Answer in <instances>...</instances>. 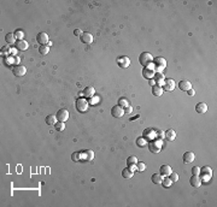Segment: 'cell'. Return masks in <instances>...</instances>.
Returning <instances> with one entry per match:
<instances>
[{
    "mask_svg": "<svg viewBox=\"0 0 217 207\" xmlns=\"http://www.w3.org/2000/svg\"><path fill=\"white\" fill-rule=\"evenodd\" d=\"M116 61H117L118 66L122 68V69H127L128 66L130 65V59L128 57H125V55H121V57H118Z\"/></svg>",
    "mask_w": 217,
    "mask_h": 207,
    "instance_id": "cell-6",
    "label": "cell"
},
{
    "mask_svg": "<svg viewBox=\"0 0 217 207\" xmlns=\"http://www.w3.org/2000/svg\"><path fill=\"white\" fill-rule=\"evenodd\" d=\"M99 101H100V98H99V97H95V95H94V97H92V98L89 99V101H88V102H89L91 105H96V104H98Z\"/></svg>",
    "mask_w": 217,
    "mask_h": 207,
    "instance_id": "cell-40",
    "label": "cell"
},
{
    "mask_svg": "<svg viewBox=\"0 0 217 207\" xmlns=\"http://www.w3.org/2000/svg\"><path fill=\"white\" fill-rule=\"evenodd\" d=\"M82 158V152H74L71 154L72 161H80V159Z\"/></svg>",
    "mask_w": 217,
    "mask_h": 207,
    "instance_id": "cell-35",
    "label": "cell"
},
{
    "mask_svg": "<svg viewBox=\"0 0 217 207\" xmlns=\"http://www.w3.org/2000/svg\"><path fill=\"white\" fill-rule=\"evenodd\" d=\"M12 72H13V75L15 76H17V77H22V76H24L27 74V69H26V66L24 65H16V66H13L12 68Z\"/></svg>",
    "mask_w": 217,
    "mask_h": 207,
    "instance_id": "cell-7",
    "label": "cell"
},
{
    "mask_svg": "<svg viewBox=\"0 0 217 207\" xmlns=\"http://www.w3.org/2000/svg\"><path fill=\"white\" fill-rule=\"evenodd\" d=\"M36 41L40 46H44V45H47V42L50 41V40H48V35L46 33H44V31H41V33H39L36 35Z\"/></svg>",
    "mask_w": 217,
    "mask_h": 207,
    "instance_id": "cell-10",
    "label": "cell"
},
{
    "mask_svg": "<svg viewBox=\"0 0 217 207\" xmlns=\"http://www.w3.org/2000/svg\"><path fill=\"white\" fill-rule=\"evenodd\" d=\"M74 35H75V36H78V37H80V36L82 35V31L80 30V29H75V30H74Z\"/></svg>",
    "mask_w": 217,
    "mask_h": 207,
    "instance_id": "cell-45",
    "label": "cell"
},
{
    "mask_svg": "<svg viewBox=\"0 0 217 207\" xmlns=\"http://www.w3.org/2000/svg\"><path fill=\"white\" fill-rule=\"evenodd\" d=\"M163 87H160L158 84H155L153 87H152V94L155 95V97H160V95L163 94Z\"/></svg>",
    "mask_w": 217,
    "mask_h": 207,
    "instance_id": "cell-23",
    "label": "cell"
},
{
    "mask_svg": "<svg viewBox=\"0 0 217 207\" xmlns=\"http://www.w3.org/2000/svg\"><path fill=\"white\" fill-rule=\"evenodd\" d=\"M152 131H153V130H152V129H146V130H145V131H144V137H145V139H146V137H150V136H151V135H152V134H156V132H152Z\"/></svg>",
    "mask_w": 217,
    "mask_h": 207,
    "instance_id": "cell-41",
    "label": "cell"
},
{
    "mask_svg": "<svg viewBox=\"0 0 217 207\" xmlns=\"http://www.w3.org/2000/svg\"><path fill=\"white\" fill-rule=\"evenodd\" d=\"M135 166H136V171H139V172H144L145 169H146V165H145V163L139 161V160H138V163L135 164Z\"/></svg>",
    "mask_w": 217,
    "mask_h": 207,
    "instance_id": "cell-31",
    "label": "cell"
},
{
    "mask_svg": "<svg viewBox=\"0 0 217 207\" xmlns=\"http://www.w3.org/2000/svg\"><path fill=\"white\" fill-rule=\"evenodd\" d=\"M147 142H148V140H146L145 137H139L136 140V145L139 147H145V146H147Z\"/></svg>",
    "mask_w": 217,
    "mask_h": 207,
    "instance_id": "cell-30",
    "label": "cell"
},
{
    "mask_svg": "<svg viewBox=\"0 0 217 207\" xmlns=\"http://www.w3.org/2000/svg\"><path fill=\"white\" fill-rule=\"evenodd\" d=\"M55 117H57L58 122H64V123H65L69 119V111L65 110V108H60L57 112V115H55Z\"/></svg>",
    "mask_w": 217,
    "mask_h": 207,
    "instance_id": "cell-5",
    "label": "cell"
},
{
    "mask_svg": "<svg viewBox=\"0 0 217 207\" xmlns=\"http://www.w3.org/2000/svg\"><path fill=\"white\" fill-rule=\"evenodd\" d=\"M155 74H156V71L152 69V68H150V66L144 68V70H142V76H144V78H146V79L153 78Z\"/></svg>",
    "mask_w": 217,
    "mask_h": 207,
    "instance_id": "cell-12",
    "label": "cell"
},
{
    "mask_svg": "<svg viewBox=\"0 0 217 207\" xmlns=\"http://www.w3.org/2000/svg\"><path fill=\"white\" fill-rule=\"evenodd\" d=\"M153 78H155V81H156V84H158L160 87L164 86V79L165 78H164V75L162 72H156L155 76H153Z\"/></svg>",
    "mask_w": 217,
    "mask_h": 207,
    "instance_id": "cell-20",
    "label": "cell"
},
{
    "mask_svg": "<svg viewBox=\"0 0 217 207\" xmlns=\"http://www.w3.org/2000/svg\"><path fill=\"white\" fill-rule=\"evenodd\" d=\"M88 107H89V102H88L86 99L78 98V99L76 100V110L78 111L80 113L86 112V111L88 110Z\"/></svg>",
    "mask_w": 217,
    "mask_h": 207,
    "instance_id": "cell-2",
    "label": "cell"
},
{
    "mask_svg": "<svg viewBox=\"0 0 217 207\" xmlns=\"http://www.w3.org/2000/svg\"><path fill=\"white\" fill-rule=\"evenodd\" d=\"M160 184H162L164 188H169V187L173 184V182H171V179L169 178V177H164V178L162 179V183H160Z\"/></svg>",
    "mask_w": 217,
    "mask_h": 207,
    "instance_id": "cell-32",
    "label": "cell"
},
{
    "mask_svg": "<svg viewBox=\"0 0 217 207\" xmlns=\"http://www.w3.org/2000/svg\"><path fill=\"white\" fill-rule=\"evenodd\" d=\"M168 177L171 179V182H177V181H179V175L176 173V172H171Z\"/></svg>",
    "mask_w": 217,
    "mask_h": 207,
    "instance_id": "cell-39",
    "label": "cell"
},
{
    "mask_svg": "<svg viewBox=\"0 0 217 207\" xmlns=\"http://www.w3.org/2000/svg\"><path fill=\"white\" fill-rule=\"evenodd\" d=\"M46 46H47V47H51V46H52V42H51V41H48V42H47V45H46Z\"/></svg>",
    "mask_w": 217,
    "mask_h": 207,
    "instance_id": "cell-49",
    "label": "cell"
},
{
    "mask_svg": "<svg viewBox=\"0 0 217 207\" xmlns=\"http://www.w3.org/2000/svg\"><path fill=\"white\" fill-rule=\"evenodd\" d=\"M93 157H94V154H93L92 150H83V152H82V159H83V160H92Z\"/></svg>",
    "mask_w": 217,
    "mask_h": 207,
    "instance_id": "cell-28",
    "label": "cell"
},
{
    "mask_svg": "<svg viewBox=\"0 0 217 207\" xmlns=\"http://www.w3.org/2000/svg\"><path fill=\"white\" fill-rule=\"evenodd\" d=\"M133 175H134V171H133V170H130L129 168H125V169L122 171V177H123V178H125V179H128V178H132V177H133Z\"/></svg>",
    "mask_w": 217,
    "mask_h": 207,
    "instance_id": "cell-25",
    "label": "cell"
},
{
    "mask_svg": "<svg viewBox=\"0 0 217 207\" xmlns=\"http://www.w3.org/2000/svg\"><path fill=\"white\" fill-rule=\"evenodd\" d=\"M10 52H11V48H10L9 46H6V47H4V48H1V54L3 55H5L6 53H10Z\"/></svg>",
    "mask_w": 217,
    "mask_h": 207,
    "instance_id": "cell-42",
    "label": "cell"
},
{
    "mask_svg": "<svg viewBox=\"0 0 217 207\" xmlns=\"http://www.w3.org/2000/svg\"><path fill=\"white\" fill-rule=\"evenodd\" d=\"M80 40L85 45H91L93 42V35L89 33H82V35L80 36Z\"/></svg>",
    "mask_w": 217,
    "mask_h": 207,
    "instance_id": "cell-14",
    "label": "cell"
},
{
    "mask_svg": "<svg viewBox=\"0 0 217 207\" xmlns=\"http://www.w3.org/2000/svg\"><path fill=\"white\" fill-rule=\"evenodd\" d=\"M82 94H83V97H85L86 99H91L92 97H94V95H95L94 87H92V86L86 87V88L83 89V92H82Z\"/></svg>",
    "mask_w": 217,
    "mask_h": 207,
    "instance_id": "cell-13",
    "label": "cell"
},
{
    "mask_svg": "<svg viewBox=\"0 0 217 207\" xmlns=\"http://www.w3.org/2000/svg\"><path fill=\"white\" fill-rule=\"evenodd\" d=\"M5 41L9 43V45H13V43H16V36H15V34L13 33H9V34H6V36H5Z\"/></svg>",
    "mask_w": 217,
    "mask_h": 207,
    "instance_id": "cell-27",
    "label": "cell"
},
{
    "mask_svg": "<svg viewBox=\"0 0 217 207\" xmlns=\"http://www.w3.org/2000/svg\"><path fill=\"white\" fill-rule=\"evenodd\" d=\"M199 171H200V169L198 168V166L192 168V175H199Z\"/></svg>",
    "mask_w": 217,
    "mask_h": 207,
    "instance_id": "cell-44",
    "label": "cell"
},
{
    "mask_svg": "<svg viewBox=\"0 0 217 207\" xmlns=\"http://www.w3.org/2000/svg\"><path fill=\"white\" fill-rule=\"evenodd\" d=\"M153 63H155V71L157 70V72H162V70L166 66V60L162 57H157L153 59Z\"/></svg>",
    "mask_w": 217,
    "mask_h": 207,
    "instance_id": "cell-4",
    "label": "cell"
},
{
    "mask_svg": "<svg viewBox=\"0 0 217 207\" xmlns=\"http://www.w3.org/2000/svg\"><path fill=\"white\" fill-rule=\"evenodd\" d=\"M173 171H171V168H170V165H162L160 166V169H159V173H160V176L162 177H168L169 175H170Z\"/></svg>",
    "mask_w": 217,
    "mask_h": 207,
    "instance_id": "cell-15",
    "label": "cell"
},
{
    "mask_svg": "<svg viewBox=\"0 0 217 207\" xmlns=\"http://www.w3.org/2000/svg\"><path fill=\"white\" fill-rule=\"evenodd\" d=\"M139 61H140V64H141L144 68H146V66H150V64H152V61H153V57L151 55V53L144 52V53L140 54Z\"/></svg>",
    "mask_w": 217,
    "mask_h": 207,
    "instance_id": "cell-1",
    "label": "cell"
},
{
    "mask_svg": "<svg viewBox=\"0 0 217 207\" xmlns=\"http://www.w3.org/2000/svg\"><path fill=\"white\" fill-rule=\"evenodd\" d=\"M45 122H46L47 125H54L55 123L58 122V119H57V117L53 116V115H48L46 117V119H45Z\"/></svg>",
    "mask_w": 217,
    "mask_h": 207,
    "instance_id": "cell-24",
    "label": "cell"
},
{
    "mask_svg": "<svg viewBox=\"0 0 217 207\" xmlns=\"http://www.w3.org/2000/svg\"><path fill=\"white\" fill-rule=\"evenodd\" d=\"M156 137H157L158 140H160V141L165 140V132H164V131H162V130H158V131H156Z\"/></svg>",
    "mask_w": 217,
    "mask_h": 207,
    "instance_id": "cell-38",
    "label": "cell"
},
{
    "mask_svg": "<svg viewBox=\"0 0 217 207\" xmlns=\"http://www.w3.org/2000/svg\"><path fill=\"white\" fill-rule=\"evenodd\" d=\"M15 46H16V48H17L18 51H27L28 47H29V45H28V42L26 41V40H17L16 43H15Z\"/></svg>",
    "mask_w": 217,
    "mask_h": 207,
    "instance_id": "cell-17",
    "label": "cell"
},
{
    "mask_svg": "<svg viewBox=\"0 0 217 207\" xmlns=\"http://www.w3.org/2000/svg\"><path fill=\"white\" fill-rule=\"evenodd\" d=\"M194 159H196V154L193 153V152H186L183 154V161L184 163H192V161H194Z\"/></svg>",
    "mask_w": 217,
    "mask_h": 207,
    "instance_id": "cell-22",
    "label": "cell"
},
{
    "mask_svg": "<svg viewBox=\"0 0 217 207\" xmlns=\"http://www.w3.org/2000/svg\"><path fill=\"white\" fill-rule=\"evenodd\" d=\"M175 89V81L171 78H165L164 79V86H163V90L166 92H171Z\"/></svg>",
    "mask_w": 217,
    "mask_h": 207,
    "instance_id": "cell-11",
    "label": "cell"
},
{
    "mask_svg": "<svg viewBox=\"0 0 217 207\" xmlns=\"http://www.w3.org/2000/svg\"><path fill=\"white\" fill-rule=\"evenodd\" d=\"M196 111L200 115H204L206 111H207V105L206 102H198L196 105Z\"/></svg>",
    "mask_w": 217,
    "mask_h": 207,
    "instance_id": "cell-19",
    "label": "cell"
},
{
    "mask_svg": "<svg viewBox=\"0 0 217 207\" xmlns=\"http://www.w3.org/2000/svg\"><path fill=\"white\" fill-rule=\"evenodd\" d=\"M13 34H15V36H16V39H17V40H24V33H23V30L17 29Z\"/></svg>",
    "mask_w": 217,
    "mask_h": 207,
    "instance_id": "cell-37",
    "label": "cell"
},
{
    "mask_svg": "<svg viewBox=\"0 0 217 207\" xmlns=\"http://www.w3.org/2000/svg\"><path fill=\"white\" fill-rule=\"evenodd\" d=\"M187 94L189 95V97H193V95L196 94V92H194V90H193V89L191 88V89H188V90H187Z\"/></svg>",
    "mask_w": 217,
    "mask_h": 207,
    "instance_id": "cell-46",
    "label": "cell"
},
{
    "mask_svg": "<svg viewBox=\"0 0 217 207\" xmlns=\"http://www.w3.org/2000/svg\"><path fill=\"white\" fill-rule=\"evenodd\" d=\"M189 183L192 187L194 188H199L200 184H202V178L199 177V175H192V177L189 179Z\"/></svg>",
    "mask_w": 217,
    "mask_h": 207,
    "instance_id": "cell-16",
    "label": "cell"
},
{
    "mask_svg": "<svg viewBox=\"0 0 217 207\" xmlns=\"http://www.w3.org/2000/svg\"><path fill=\"white\" fill-rule=\"evenodd\" d=\"M148 83H150V84H151L152 87H153V86L156 84V81H155L153 78H150V79H148Z\"/></svg>",
    "mask_w": 217,
    "mask_h": 207,
    "instance_id": "cell-48",
    "label": "cell"
},
{
    "mask_svg": "<svg viewBox=\"0 0 217 207\" xmlns=\"http://www.w3.org/2000/svg\"><path fill=\"white\" fill-rule=\"evenodd\" d=\"M118 105L121 106V107H123V108H125L127 106H129L130 104H129V101H128V99H125V98H119L118 99Z\"/></svg>",
    "mask_w": 217,
    "mask_h": 207,
    "instance_id": "cell-29",
    "label": "cell"
},
{
    "mask_svg": "<svg viewBox=\"0 0 217 207\" xmlns=\"http://www.w3.org/2000/svg\"><path fill=\"white\" fill-rule=\"evenodd\" d=\"M39 52H40L41 55H46V54H48V52H50V47H47L46 45L40 46L39 47Z\"/></svg>",
    "mask_w": 217,
    "mask_h": 207,
    "instance_id": "cell-33",
    "label": "cell"
},
{
    "mask_svg": "<svg viewBox=\"0 0 217 207\" xmlns=\"http://www.w3.org/2000/svg\"><path fill=\"white\" fill-rule=\"evenodd\" d=\"M179 88L182 90V92H187L188 89L192 88V83L189 81H187V79H182V81L179 82Z\"/></svg>",
    "mask_w": 217,
    "mask_h": 207,
    "instance_id": "cell-18",
    "label": "cell"
},
{
    "mask_svg": "<svg viewBox=\"0 0 217 207\" xmlns=\"http://www.w3.org/2000/svg\"><path fill=\"white\" fill-rule=\"evenodd\" d=\"M133 112V107L129 105V106H127L125 108H124V113H127V115H130Z\"/></svg>",
    "mask_w": 217,
    "mask_h": 207,
    "instance_id": "cell-43",
    "label": "cell"
},
{
    "mask_svg": "<svg viewBox=\"0 0 217 207\" xmlns=\"http://www.w3.org/2000/svg\"><path fill=\"white\" fill-rule=\"evenodd\" d=\"M148 149L152 153H159L160 148H162V141L160 140H153V141H148Z\"/></svg>",
    "mask_w": 217,
    "mask_h": 207,
    "instance_id": "cell-3",
    "label": "cell"
},
{
    "mask_svg": "<svg viewBox=\"0 0 217 207\" xmlns=\"http://www.w3.org/2000/svg\"><path fill=\"white\" fill-rule=\"evenodd\" d=\"M199 175L203 177V179H210L211 175H212V170H211L210 166H204L203 169H200Z\"/></svg>",
    "mask_w": 217,
    "mask_h": 207,
    "instance_id": "cell-9",
    "label": "cell"
},
{
    "mask_svg": "<svg viewBox=\"0 0 217 207\" xmlns=\"http://www.w3.org/2000/svg\"><path fill=\"white\" fill-rule=\"evenodd\" d=\"M13 58H15V64H16V65H19V60H21L19 57H16V55H15Z\"/></svg>",
    "mask_w": 217,
    "mask_h": 207,
    "instance_id": "cell-47",
    "label": "cell"
},
{
    "mask_svg": "<svg viewBox=\"0 0 217 207\" xmlns=\"http://www.w3.org/2000/svg\"><path fill=\"white\" fill-rule=\"evenodd\" d=\"M111 115H112V117H115V118H121L124 115V110L119 105H115L114 107L111 108Z\"/></svg>",
    "mask_w": 217,
    "mask_h": 207,
    "instance_id": "cell-8",
    "label": "cell"
},
{
    "mask_svg": "<svg viewBox=\"0 0 217 207\" xmlns=\"http://www.w3.org/2000/svg\"><path fill=\"white\" fill-rule=\"evenodd\" d=\"M162 179H163V177L160 176V173H153L152 177H151L152 183H155V184H160V183H162Z\"/></svg>",
    "mask_w": 217,
    "mask_h": 207,
    "instance_id": "cell-26",
    "label": "cell"
},
{
    "mask_svg": "<svg viewBox=\"0 0 217 207\" xmlns=\"http://www.w3.org/2000/svg\"><path fill=\"white\" fill-rule=\"evenodd\" d=\"M54 129L57 131H63L64 129H65V123H64V122H57L54 124Z\"/></svg>",
    "mask_w": 217,
    "mask_h": 207,
    "instance_id": "cell-34",
    "label": "cell"
},
{
    "mask_svg": "<svg viewBox=\"0 0 217 207\" xmlns=\"http://www.w3.org/2000/svg\"><path fill=\"white\" fill-rule=\"evenodd\" d=\"M164 132H165V140H166V141L173 142V141L176 139V131H175V130L169 129V130H166V131H164Z\"/></svg>",
    "mask_w": 217,
    "mask_h": 207,
    "instance_id": "cell-21",
    "label": "cell"
},
{
    "mask_svg": "<svg viewBox=\"0 0 217 207\" xmlns=\"http://www.w3.org/2000/svg\"><path fill=\"white\" fill-rule=\"evenodd\" d=\"M136 163H138V158H136V157H134V155H132V157H129V158L127 159V164H128V166L135 165Z\"/></svg>",
    "mask_w": 217,
    "mask_h": 207,
    "instance_id": "cell-36",
    "label": "cell"
}]
</instances>
